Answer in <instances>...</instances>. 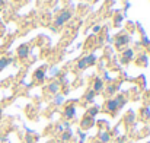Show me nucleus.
<instances>
[{
  "mask_svg": "<svg viewBox=\"0 0 150 143\" xmlns=\"http://www.w3.org/2000/svg\"><path fill=\"white\" fill-rule=\"evenodd\" d=\"M69 18H70V12H63V13L58 16V19L55 21V25H61V23L66 22Z\"/></svg>",
  "mask_w": 150,
  "mask_h": 143,
  "instance_id": "39448f33",
  "label": "nucleus"
},
{
  "mask_svg": "<svg viewBox=\"0 0 150 143\" xmlns=\"http://www.w3.org/2000/svg\"><path fill=\"white\" fill-rule=\"evenodd\" d=\"M34 76H35L37 80H42V79H44V69H38V70L35 72Z\"/></svg>",
  "mask_w": 150,
  "mask_h": 143,
  "instance_id": "f8f14e48",
  "label": "nucleus"
},
{
  "mask_svg": "<svg viewBox=\"0 0 150 143\" xmlns=\"http://www.w3.org/2000/svg\"><path fill=\"white\" fill-rule=\"evenodd\" d=\"M28 51H29L28 46H21V47L18 48V55H19L21 58H25V57L28 55Z\"/></svg>",
  "mask_w": 150,
  "mask_h": 143,
  "instance_id": "423d86ee",
  "label": "nucleus"
},
{
  "mask_svg": "<svg viewBox=\"0 0 150 143\" xmlns=\"http://www.w3.org/2000/svg\"><path fill=\"white\" fill-rule=\"evenodd\" d=\"M93 61H95V57H93V55H91V57H85L83 60H80V61H79L77 67H79V69H85V67H88V66L93 64Z\"/></svg>",
  "mask_w": 150,
  "mask_h": 143,
  "instance_id": "f03ea898",
  "label": "nucleus"
},
{
  "mask_svg": "<svg viewBox=\"0 0 150 143\" xmlns=\"http://www.w3.org/2000/svg\"><path fill=\"white\" fill-rule=\"evenodd\" d=\"M131 57H133V51H131V50H127V51L122 54V61H124V63H127Z\"/></svg>",
  "mask_w": 150,
  "mask_h": 143,
  "instance_id": "9b49d317",
  "label": "nucleus"
},
{
  "mask_svg": "<svg viewBox=\"0 0 150 143\" xmlns=\"http://www.w3.org/2000/svg\"><path fill=\"white\" fill-rule=\"evenodd\" d=\"M93 124H95V118L91 117V115H86V117L82 120V124H80V126H82V129L86 130V129H91Z\"/></svg>",
  "mask_w": 150,
  "mask_h": 143,
  "instance_id": "7ed1b4c3",
  "label": "nucleus"
},
{
  "mask_svg": "<svg viewBox=\"0 0 150 143\" xmlns=\"http://www.w3.org/2000/svg\"><path fill=\"white\" fill-rule=\"evenodd\" d=\"M103 89V82L100 79H95L93 82V92H100Z\"/></svg>",
  "mask_w": 150,
  "mask_h": 143,
  "instance_id": "0eeeda50",
  "label": "nucleus"
},
{
  "mask_svg": "<svg viewBox=\"0 0 150 143\" xmlns=\"http://www.w3.org/2000/svg\"><path fill=\"white\" fill-rule=\"evenodd\" d=\"M128 40H130V38H128L127 35H125V37H120V38H118V41H117V47L121 48L122 44H127V43H128Z\"/></svg>",
  "mask_w": 150,
  "mask_h": 143,
  "instance_id": "9d476101",
  "label": "nucleus"
},
{
  "mask_svg": "<svg viewBox=\"0 0 150 143\" xmlns=\"http://www.w3.org/2000/svg\"><path fill=\"white\" fill-rule=\"evenodd\" d=\"M142 117H143V120H149L150 118V111H149V108H143L142 110Z\"/></svg>",
  "mask_w": 150,
  "mask_h": 143,
  "instance_id": "ddd939ff",
  "label": "nucleus"
},
{
  "mask_svg": "<svg viewBox=\"0 0 150 143\" xmlns=\"http://www.w3.org/2000/svg\"><path fill=\"white\" fill-rule=\"evenodd\" d=\"M93 96H95V92H93V91H89V92L86 94V96H85V98H86L88 101H93Z\"/></svg>",
  "mask_w": 150,
  "mask_h": 143,
  "instance_id": "2eb2a0df",
  "label": "nucleus"
},
{
  "mask_svg": "<svg viewBox=\"0 0 150 143\" xmlns=\"http://www.w3.org/2000/svg\"><path fill=\"white\" fill-rule=\"evenodd\" d=\"M50 91L51 92H57V91H58V83H51L50 85Z\"/></svg>",
  "mask_w": 150,
  "mask_h": 143,
  "instance_id": "dca6fc26",
  "label": "nucleus"
},
{
  "mask_svg": "<svg viewBox=\"0 0 150 143\" xmlns=\"http://www.w3.org/2000/svg\"><path fill=\"white\" fill-rule=\"evenodd\" d=\"M12 63V60L10 58H6V57H3V58H0V70H3L7 64H10Z\"/></svg>",
  "mask_w": 150,
  "mask_h": 143,
  "instance_id": "1a4fd4ad",
  "label": "nucleus"
},
{
  "mask_svg": "<svg viewBox=\"0 0 150 143\" xmlns=\"http://www.w3.org/2000/svg\"><path fill=\"white\" fill-rule=\"evenodd\" d=\"M0 117H1V108H0Z\"/></svg>",
  "mask_w": 150,
  "mask_h": 143,
  "instance_id": "a211bd4d",
  "label": "nucleus"
},
{
  "mask_svg": "<svg viewBox=\"0 0 150 143\" xmlns=\"http://www.w3.org/2000/svg\"><path fill=\"white\" fill-rule=\"evenodd\" d=\"M74 112H76V108H74V105H67V107L64 108V117H66L67 120L73 118V117H74Z\"/></svg>",
  "mask_w": 150,
  "mask_h": 143,
  "instance_id": "20e7f679",
  "label": "nucleus"
},
{
  "mask_svg": "<svg viewBox=\"0 0 150 143\" xmlns=\"http://www.w3.org/2000/svg\"><path fill=\"white\" fill-rule=\"evenodd\" d=\"M109 140H111V134H109V133H106V132L99 133V142L100 143H108Z\"/></svg>",
  "mask_w": 150,
  "mask_h": 143,
  "instance_id": "6e6552de",
  "label": "nucleus"
},
{
  "mask_svg": "<svg viewBox=\"0 0 150 143\" xmlns=\"http://www.w3.org/2000/svg\"><path fill=\"white\" fill-rule=\"evenodd\" d=\"M70 137H71V133H70V132H66V133L61 136V140H63V142H69Z\"/></svg>",
  "mask_w": 150,
  "mask_h": 143,
  "instance_id": "4468645a",
  "label": "nucleus"
},
{
  "mask_svg": "<svg viewBox=\"0 0 150 143\" xmlns=\"http://www.w3.org/2000/svg\"><path fill=\"white\" fill-rule=\"evenodd\" d=\"M3 4H4V0H0V7H1Z\"/></svg>",
  "mask_w": 150,
  "mask_h": 143,
  "instance_id": "f3484780",
  "label": "nucleus"
},
{
  "mask_svg": "<svg viewBox=\"0 0 150 143\" xmlns=\"http://www.w3.org/2000/svg\"><path fill=\"white\" fill-rule=\"evenodd\" d=\"M118 110H120V105H118L117 99H108L105 102V108H103L105 112H109L111 115H115Z\"/></svg>",
  "mask_w": 150,
  "mask_h": 143,
  "instance_id": "f257e3e1",
  "label": "nucleus"
}]
</instances>
